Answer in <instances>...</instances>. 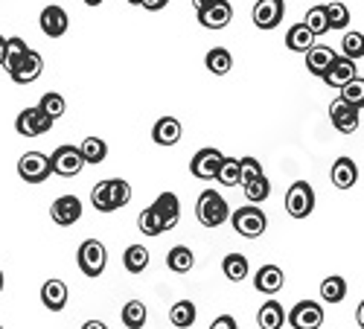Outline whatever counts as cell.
Returning a JSON list of instances; mask_svg holds the SVG:
<instances>
[{
    "mask_svg": "<svg viewBox=\"0 0 364 329\" xmlns=\"http://www.w3.org/2000/svg\"><path fill=\"white\" fill-rule=\"evenodd\" d=\"M90 201H94L100 213H114L132 201V184L123 181V178H108V181H100L90 190Z\"/></svg>",
    "mask_w": 364,
    "mask_h": 329,
    "instance_id": "cell-1",
    "label": "cell"
},
{
    "mask_svg": "<svg viewBox=\"0 0 364 329\" xmlns=\"http://www.w3.org/2000/svg\"><path fill=\"white\" fill-rule=\"evenodd\" d=\"M196 216H198V222H201L204 227H219V225L228 222L230 207H228V201L222 198V193L204 190V193L198 195V204H196Z\"/></svg>",
    "mask_w": 364,
    "mask_h": 329,
    "instance_id": "cell-2",
    "label": "cell"
},
{
    "mask_svg": "<svg viewBox=\"0 0 364 329\" xmlns=\"http://www.w3.org/2000/svg\"><path fill=\"white\" fill-rule=\"evenodd\" d=\"M228 219H230L233 230H236L239 236H245V239H259V236L265 233V227H268V219H265V213L259 210L257 204L239 207V210H236L233 216H228Z\"/></svg>",
    "mask_w": 364,
    "mask_h": 329,
    "instance_id": "cell-3",
    "label": "cell"
},
{
    "mask_svg": "<svg viewBox=\"0 0 364 329\" xmlns=\"http://www.w3.org/2000/svg\"><path fill=\"white\" fill-rule=\"evenodd\" d=\"M76 262H79L85 277H100L105 271V265H108V251H105L102 242H97V239H85V242L79 245Z\"/></svg>",
    "mask_w": 364,
    "mask_h": 329,
    "instance_id": "cell-4",
    "label": "cell"
},
{
    "mask_svg": "<svg viewBox=\"0 0 364 329\" xmlns=\"http://www.w3.org/2000/svg\"><path fill=\"white\" fill-rule=\"evenodd\" d=\"M315 210V190L306 181H294L286 193V213L291 219H306Z\"/></svg>",
    "mask_w": 364,
    "mask_h": 329,
    "instance_id": "cell-5",
    "label": "cell"
},
{
    "mask_svg": "<svg viewBox=\"0 0 364 329\" xmlns=\"http://www.w3.org/2000/svg\"><path fill=\"white\" fill-rule=\"evenodd\" d=\"M286 323H291V329H321L323 306L318 301H300L291 312H286Z\"/></svg>",
    "mask_w": 364,
    "mask_h": 329,
    "instance_id": "cell-6",
    "label": "cell"
},
{
    "mask_svg": "<svg viewBox=\"0 0 364 329\" xmlns=\"http://www.w3.org/2000/svg\"><path fill=\"white\" fill-rule=\"evenodd\" d=\"M53 129V119L36 105V108H23L21 114H18V119H15V131L21 134V137H41V134H47Z\"/></svg>",
    "mask_w": 364,
    "mask_h": 329,
    "instance_id": "cell-7",
    "label": "cell"
},
{
    "mask_svg": "<svg viewBox=\"0 0 364 329\" xmlns=\"http://www.w3.org/2000/svg\"><path fill=\"white\" fill-rule=\"evenodd\" d=\"M47 158H50V172L62 175V178H73V175H79L82 166H85V161H82V155H79V146H58L55 152L47 155Z\"/></svg>",
    "mask_w": 364,
    "mask_h": 329,
    "instance_id": "cell-8",
    "label": "cell"
},
{
    "mask_svg": "<svg viewBox=\"0 0 364 329\" xmlns=\"http://www.w3.org/2000/svg\"><path fill=\"white\" fill-rule=\"evenodd\" d=\"M18 175H21V181H26V184L47 181V178H50V158L41 155V152H26L18 161Z\"/></svg>",
    "mask_w": 364,
    "mask_h": 329,
    "instance_id": "cell-9",
    "label": "cell"
},
{
    "mask_svg": "<svg viewBox=\"0 0 364 329\" xmlns=\"http://www.w3.org/2000/svg\"><path fill=\"white\" fill-rule=\"evenodd\" d=\"M222 152L219 149H213V146H207V149H198L196 152V158L190 161V172L196 175V178H201V181H213L216 178V172H219V163H222Z\"/></svg>",
    "mask_w": 364,
    "mask_h": 329,
    "instance_id": "cell-10",
    "label": "cell"
},
{
    "mask_svg": "<svg viewBox=\"0 0 364 329\" xmlns=\"http://www.w3.org/2000/svg\"><path fill=\"white\" fill-rule=\"evenodd\" d=\"M50 219L58 225V227H70L82 219V201L76 195H62L55 198L53 207H50Z\"/></svg>",
    "mask_w": 364,
    "mask_h": 329,
    "instance_id": "cell-11",
    "label": "cell"
},
{
    "mask_svg": "<svg viewBox=\"0 0 364 329\" xmlns=\"http://www.w3.org/2000/svg\"><path fill=\"white\" fill-rule=\"evenodd\" d=\"M329 119H332V126H336L338 131L353 134V131H358V123H361V108H353V105L336 99L329 105Z\"/></svg>",
    "mask_w": 364,
    "mask_h": 329,
    "instance_id": "cell-12",
    "label": "cell"
},
{
    "mask_svg": "<svg viewBox=\"0 0 364 329\" xmlns=\"http://www.w3.org/2000/svg\"><path fill=\"white\" fill-rule=\"evenodd\" d=\"M41 33L47 36V38H62L65 33H68V26H70V18H68V12L62 9V6H44L41 9Z\"/></svg>",
    "mask_w": 364,
    "mask_h": 329,
    "instance_id": "cell-13",
    "label": "cell"
},
{
    "mask_svg": "<svg viewBox=\"0 0 364 329\" xmlns=\"http://www.w3.org/2000/svg\"><path fill=\"white\" fill-rule=\"evenodd\" d=\"M283 15H286V4H283V0H257V6H254V23L259 29L280 26Z\"/></svg>",
    "mask_w": 364,
    "mask_h": 329,
    "instance_id": "cell-14",
    "label": "cell"
},
{
    "mask_svg": "<svg viewBox=\"0 0 364 329\" xmlns=\"http://www.w3.org/2000/svg\"><path fill=\"white\" fill-rule=\"evenodd\" d=\"M233 18V6L228 4V0H216V4H210L207 9L198 12V23L204 29H225Z\"/></svg>",
    "mask_w": 364,
    "mask_h": 329,
    "instance_id": "cell-15",
    "label": "cell"
},
{
    "mask_svg": "<svg viewBox=\"0 0 364 329\" xmlns=\"http://www.w3.org/2000/svg\"><path fill=\"white\" fill-rule=\"evenodd\" d=\"M355 76H361L358 73V68L350 62V58H344V55H336L329 62V68H326V73L321 76L329 87H341L344 82H350V79H355Z\"/></svg>",
    "mask_w": 364,
    "mask_h": 329,
    "instance_id": "cell-16",
    "label": "cell"
},
{
    "mask_svg": "<svg viewBox=\"0 0 364 329\" xmlns=\"http://www.w3.org/2000/svg\"><path fill=\"white\" fill-rule=\"evenodd\" d=\"M41 70H44V58H41V53L26 50L23 62H21V65H18V70H15V73H9V76H12V82H15V85H33V82L41 76Z\"/></svg>",
    "mask_w": 364,
    "mask_h": 329,
    "instance_id": "cell-17",
    "label": "cell"
},
{
    "mask_svg": "<svg viewBox=\"0 0 364 329\" xmlns=\"http://www.w3.org/2000/svg\"><path fill=\"white\" fill-rule=\"evenodd\" d=\"M151 210L158 213V219L164 222L166 230H172L178 225V219H181V201H178L175 193H161L155 198V204H151Z\"/></svg>",
    "mask_w": 364,
    "mask_h": 329,
    "instance_id": "cell-18",
    "label": "cell"
},
{
    "mask_svg": "<svg viewBox=\"0 0 364 329\" xmlns=\"http://www.w3.org/2000/svg\"><path fill=\"white\" fill-rule=\"evenodd\" d=\"M283 283H286V274H283V268H277V265H262L257 271V277H254V288L268 294V297L277 294L283 288Z\"/></svg>",
    "mask_w": 364,
    "mask_h": 329,
    "instance_id": "cell-19",
    "label": "cell"
},
{
    "mask_svg": "<svg viewBox=\"0 0 364 329\" xmlns=\"http://www.w3.org/2000/svg\"><path fill=\"white\" fill-rule=\"evenodd\" d=\"M68 286L62 280H47L41 286V303L50 309V312H62L68 306Z\"/></svg>",
    "mask_w": 364,
    "mask_h": 329,
    "instance_id": "cell-20",
    "label": "cell"
},
{
    "mask_svg": "<svg viewBox=\"0 0 364 329\" xmlns=\"http://www.w3.org/2000/svg\"><path fill=\"white\" fill-rule=\"evenodd\" d=\"M257 329H283V323H286V309L274 301V297H268V301L259 306V312H257Z\"/></svg>",
    "mask_w": 364,
    "mask_h": 329,
    "instance_id": "cell-21",
    "label": "cell"
},
{
    "mask_svg": "<svg viewBox=\"0 0 364 329\" xmlns=\"http://www.w3.org/2000/svg\"><path fill=\"white\" fill-rule=\"evenodd\" d=\"M332 184L338 190H353L358 184V166L353 163V158H338L332 163Z\"/></svg>",
    "mask_w": 364,
    "mask_h": 329,
    "instance_id": "cell-22",
    "label": "cell"
},
{
    "mask_svg": "<svg viewBox=\"0 0 364 329\" xmlns=\"http://www.w3.org/2000/svg\"><path fill=\"white\" fill-rule=\"evenodd\" d=\"M332 58H336V50H332V47H326V44H312V47L306 50V68H309L312 76H323Z\"/></svg>",
    "mask_w": 364,
    "mask_h": 329,
    "instance_id": "cell-23",
    "label": "cell"
},
{
    "mask_svg": "<svg viewBox=\"0 0 364 329\" xmlns=\"http://www.w3.org/2000/svg\"><path fill=\"white\" fill-rule=\"evenodd\" d=\"M151 140L158 146H175L181 140V123L175 117H161L155 129H151Z\"/></svg>",
    "mask_w": 364,
    "mask_h": 329,
    "instance_id": "cell-24",
    "label": "cell"
},
{
    "mask_svg": "<svg viewBox=\"0 0 364 329\" xmlns=\"http://www.w3.org/2000/svg\"><path fill=\"white\" fill-rule=\"evenodd\" d=\"M312 44H315V36L309 33L306 26H303V21L294 23V26H289V33H286V47H289L291 53H306Z\"/></svg>",
    "mask_w": 364,
    "mask_h": 329,
    "instance_id": "cell-25",
    "label": "cell"
},
{
    "mask_svg": "<svg viewBox=\"0 0 364 329\" xmlns=\"http://www.w3.org/2000/svg\"><path fill=\"white\" fill-rule=\"evenodd\" d=\"M79 155L85 163H102L108 158V143L102 137H85L79 146Z\"/></svg>",
    "mask_w": 364,
    "mask_h": 329,
    "instance_id": "cell-26",
    "label": "cell"
},
{
    "mask_svg": "<svg viewBox=\"0 0 364 329\" xmlns=\"http://www.w3.org/2000/svg\"><path fill=\"white\" fill-rule=\"evenodd\" d=\"M222 271L230 283H242L248 277V257L245 254H228L222 259Z\"/></svg>",
    "mask_w": 364,
    "mask_h": 329,
    "instance_id": "cell-27",
    "label": "cell"
},
{
    "mask_svg": "<svg viewBox=\"0 0 364 329\" xmlns=\"http://www.w3.org/2000/svg\"><path fill=\"white\" fill-rule=\"evenodd\" d=\"M166 265H169V271H175V274H187L190 268L196 265V257H193V251L187 245H175L166 254Z\"/></svg>",
    "mask_w": 364,
    "mask_h": 329,
    "instance_id": "cell-28",
    "label": "cell"
},
{
    "mask_svg": "<svg viewBox=\"0 0 364 329\" xmlns=\"http://www.w3.org/2000/svg\"><path fill=\"white\" fill-rule=\"evenodd\" d=\"M196 303L193 301H178L172 309H169V323L178 326V329H190L196 323Z\"/></svg>",
    "mask_w": 364,
    "mask_h": 329,
    "instance_id": "cell-29",
    "label": "cell"
},
{
    "mask_svg": "<svg viewBox=\"0 0 364 329\" xmlns=\"http://www.w3.org/2000/svg\"><path fill=\"white\" fill-rule=\"evenodd\" d=\"M204 65H207V70H210V73L225 76V73H230V68H233V55H230L225 47H213V50L207 53Z\"/></svg>",
    "mask_w": 364,
    "mask_h": 329,
    "instance_id": "cell-30",
    "label": "cell"
},
{
    "mask_svg": "<svg viewBox=\"0 0 364 329\" xmlns=\"http://www.w3.org/2000/svg\"><path fill=\"white\" fill-rule=\"evenodd\" d=\"M321 297H323V303H341L344 297H347V280L338 277V274H332L321 283Z\"/></svg>",
    "mask_w": 364,
    "mask_h": 329,
    "instance_id": "cell-31",
    "label": "cell"
},
{
    "mask_svg": "<svg viewBox=\"0 0 364 329\" xmlns=\"http://www.w3.org/2000/svg\"><path fill=\"white\" fill-rule=\"evenodd\" d=\"M26 41L23 38H6V53H4V65L0 68H6V73H15L18 65L23 62V55H26Z\"/></svg>",
    "mask_w": 364,
    "mask_h": 329,
    "instance_id": "cell-32",
    "label": "cell"
},
{
    "mask_svg": "<svg viewBox=\"0 0 364 329\" xmlns=\"http://www.w3.org/2000/svg\"><path fill=\"white\" fill-rule=\"evenodd\" d=\"M123 265H126L129 274H143L146 265H149V251L143 245H129L123 254Z\"/></svg>",
    "mask_w": 364,
    "mask_h": 329,
    "instance_id": "cell-33",
    "label": "cell"
},
{
    "mask_svg": "<svg viewBox=\"0 0 364 329\" xmlns=\"http://www.w3.org/2000/svg\"><path fill=\"white\" fill-rule=\"evenodd\" d=\"M245 187V198H248V204H262L268 195H271V181L265 175H257L254 181H248V184H242Z\"/></svg>",
    "mask_w": 364,
    "mask_h": 329,
    "instance_id": "cell-34",
    "label": "cell"
},
{
    "mask_svg": "<svg viewBox=\"0 0 364 329\" xmlns=\"http://www.w3.org/2000/svg\"><path fill=\"white\" fill-rule=\"evenodd\" d=\"M341 102H347L353 108H361L364 105V79L361 76H355V79H350V82L341 85Z\"/></svg>",
    "mask_w": 364,
    "mask_h": 329,
    "instance_id": "cell-35",
    "label": "cell"
},
{
    "mask_svg": "<svg viewBox=\"0 0 364 329\" xmlns=\"http://www.w3.org/2000/svg\"><path fill=\"white\" fill-rule=\"evenodd\" d=\"M146 318H149V312H146L143 301H129V303L123 306V323H126L129 329H143V326H146Z\"/></svg>",
    "mask_w": 364,
    "mask_h": 329,
    "instance_id": "cell-36",
    "label": "cell"
},
{
    "mask_svg": "<svg viewBox=\"0 0 364 329\" xmlns=\"http://www.w3.org/2000/svg\"><path fill=\"white\" fill-rule=\"evenodd\" d=\"M137 227H140L143 236H161V233H166L164 222L158 219V213L151 210V207H146V210L137 216Z\"/></svg>",
    "mask_w": 364,
    "mask_h": 329,
    "instance_id": "cell-37",
    "label": "cell"
},
{
    "mask_svg": "<svg viewBox=\"0 0 364 329\" xmlns=\"http://www.w3.org/2000/svg\"><path fill=\"white\" fill-rule=\"evenodd\" d=\"M38 108L53 119V123H55V119L58 117H62L65 111H68V102H65V97L62 94H55V91H50V94H44L41 97V102H38Z\"/></svg>",
    "mask_w": 364,
    "mask_h": 329,
    "instance_id": "cell-38",
    "label": "cell"
},
{
    "mask_svg": "<svg viewBox=\"0 0 364 329\" xmlns=\"http://www.w3.org/2000/svg\"><path fill=\"white\" fill-rule=\"evenodd\" d=\"M323 12H326V26L329 29H344L350 23V9L344 4H338V0H332L329 6H323Z\"/></svg>",
    "mask_w": 364,
    "mask_h": 329,
    "instance_id": "cell-39",
    "label": "cell"
},
{
    "mask_svg": "<svg viewBox=\"0 0 364 329\" xmlns=\"http://www.w3.org/2000/svg\"><path fill=\"white\" fill-rule=\"evenodd\" d=\"M216 181L225 187H236L239 184V161L236 158H222L219 172H216Z\"/></svg>",
    "mask_w": 364,
    "mask_h": 329,
    "instance_id": "cell-40",
    "label": "cell"
},
{
    "mask_svg": "<svg viewBox=\"0 0 364 329\" xmlns=\"http://www.w3.org/2000/svg\"><path fill=\"white\" fill-rule=\"evenodd\" d=\"M303 26H306V29H309V33H312L315 38H318V36H323V33H329L323 6H312V9L306 12V21H303Z\"/></svg>",
    "mask_w": 364,
    "mask_h": 329,
    "instance_id": "cell-41",
    "label": "cell"
},
{
    "mask_svg": "<svg viewBox=\"0 0 364 329\" xmlns=\"http://www.w3.org/2000/svg\"><path fill=\"white\" fill-rule=\"evenodd\" d=\"M341 50H344V58H350V62H358L361 53H364V38L361 33H347L341 38Z\"/></svg>",
    "mask_w": 364,
    "mask_h": 329,
    "instance_id": "cell-42",
    "label": "cell"
},
{
    "mask_svg": "<svg viewBox=\"0 0 364 329\" xmlns=\"http://www.w3.org/2000/svg\"><path fill=\"white\" fill-rule=\"evenodd\" d=\"M257 175H262V166L257 158H239V184L254 181Z\"/></svg>",
    "mask_w": 364,
    "mask_h": 329,
    "instance_id": "cell-43",
    "label": "cell"
},
{
    "mask_svg": "<svg viewBox=\"0 0 364 329\" xmlns=\"http://www.w3.org/2000/svg\"><path fill=\"white\" fill-rule=\"evenodd\" d=\"M210 329H236V318L233 315H219L213 323H210Z\"/></svg>",
    "mask_w": 364,
    "mask_h": 329,
    "instance_id": "cell-44",
    "label": "cell"
},
{
    "mask_svg": "<svg viewBox=\"0 0 364 329\" xmlns=\"http://www.w3.org/2000/svg\"><path fill=\"white\" fill-rule=\"evenodd\" d=\"M166 4H169V0H143L140 6H143V9H149V12H161Z\"/></svg>",
    "mask_w": 364,
    "mask_h": 329,
    "instance_id": "cell-45",
    "label": "cell"
},
{
    "mask_svg": "<svg viewBox=\"0 0 364 329\" xmlns=\"http://www.w3.org/2000/svg\"><path fill=\"white\" fill-rule=\"evenodd\" d=\"M210 4H216V0H193V6H196V12H201V9H207Z\"/></svg>",
    "mask_w": 364,
    "mask_h": 329,
    "instance_id": "cell-46",
    "label": "cell"
},
{
    "mask_svg": "<svg viewBox=\"0 0 364 329\" xmlns=\"http://www.w3.org/2000/svg\"><path fill=\"white\" fill-rule=\"evenodd\" d=\"M82 329H108V326H105L102 320H87V323H85Z\"/></svg>",
    "mask_w": 364,
    "mask_h": 329,
    "instance_id": "cell-47",
    "label": "cell"
},
{
    "mask_svg": "<svg viewBox=\"0 0 364 329\" xmlns=\"http://www.w3.org/2000/svg\"><path fill=\"white\" fill-rule=\"evenodd\" d=\"M4 53H6V38L0 36V65H4Z\"/></svg>",
    "mask_w": 364,
    "mask_h": 329,
    "instance_id": "cell-48",
    "label": "cell"
},
{
    "mask_svg": "<svg viewBox=\"0 0 364 329\" xmlns=\"http://www.w3.org/2000/svg\"><path fill=\"white\" fill-rule=\"evenodd\" d=\"M85 4H87V6H100V4H102V0H85Z\"/></svg>",
    "mask_w": 364,
    "mask_h": 329,
    "instance_id": "cell-49",
    "label": "cell"
},
{
    "mask_svg": "<svg viewBox=\"0 0 364 329\" xmlns=\"http://www.w3.org/2000/svg\"><path fill=\"white\" fill-rule=\"evenodd\" d=\"M129 4H132V6H140V4H143V0H129Z\"/></svg>",
    "mask_w": 364,
    "mask_h": 329,
    "instance_id": "cell-50",
    "label": "cell"
},
{
    "mask_svg": "<svg viewBox=\"0 0 364 329\" xmlns=\"http://www.w3.org/2000/svg\"><path fill=\"white\" fill-rule=\"evenodd\" d=\"M0 291H4V271H0Z\"/></svg>",
    "mask_w": 364,
    "mask_h": 329,
    "instance_id": "cell-51",
    "label": "cell"
},
{
    "mask_svg": "<svg viewBox=\"0 0 364 329\" xmlns=\"http://www.w3.org/2000/svg\"><path fill=\"white\" fill-rule=\"evenodd\" d=\"M0 329H4V326H0Z\"/></svg>",
    "mask_w": 364,
    "mask_h": 329,
    "instance_id": "cell-52",
    "label": "cell"
}]
</instances>
